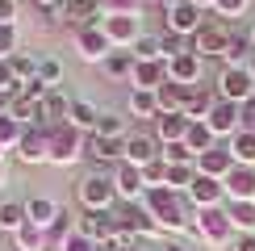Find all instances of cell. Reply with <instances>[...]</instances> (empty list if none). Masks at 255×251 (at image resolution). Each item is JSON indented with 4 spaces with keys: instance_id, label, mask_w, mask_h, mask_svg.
I'll return each instance as SVG.
<instances>
[{
    "instance_id": "ac0fdd59",
    "label": "cell",
    "mask_w": 255,
    "mask_h": 251,
    "mask_svg": "<svg viewBox=\"0 0 255 251\" xmlns=\"http://www.w3.org/2000/svg\"><path fill=\"white\" fill-rule=\"evenodd\" d=\"M201 76H205V59H197L193 50H184V55H176L172 63H167V80L184 84V88H197Z\"/></svg>"
},
{
    "instance_id": "4fadbf2b",
    "label": "cell",
    "mask_w": 255,
    "mask_h": 251,
    "mask_svg": "<svg viewBox=\"0 0 255 251\" xmlns=\"http://www.w3.org/2000/svg\"><path fill=\"white\" fill-rule=\"evenodd\" d=\"M80 235H88L92 243H109V239H118V222H113V209H84L80 218Z\"/></svg>"
},
{
    "instance_id": "f1b7e54d",
    "label": "cell",
    "mask_w": 255,
    "mask_h": 251,
    "mask_svg": "<svg viewBox=\"0 0 255 251\" xmlns=\"http://www.w3.org/2000/svg\"><path fill=\"white\" fill-rule=\"evenodd\" d=\"M226 218L239 235H255V201H226Z\"/></svg>"
},
{
    "instance_id": "1f68e13d",
    "label": "cell",
    "mask_w": 255,
    "mask_h": 251,
    "mask_svg": "<svg viewBox=\"0 0 255 251\" xmlns=\"http://www.w3.org/2000/svg\"><path fill=\"white\" fill-rule=\"evenodd\" d=\"M226 146H230V155H235L239 167H255V130H239Z\"/></svg>"
},
{
    "instance_id": "44dd1931",
    "label": "cell",
    "mask_w": 255,
    "mask_h": 251,
    "mask_svg": "<svg viewBox=\"0 0 255 251\" xmlns=\"http://www.w3.org/2000/svg\"><path fill=\"white\" fill-rule=\"evenodd\" d=\"M188 126H193V118L188 113H159V122H155V138L159 142H184V134H188Z\"/></svg>"
},
{
    "instance_id": "11a10c76",
    "label": "cell",
    "mask_w": 255,
    "mask_h": 251,
    "mask_svg": "<svg viewBox=\"0 0 255 251\" xmlns=\"http://www.w3.org/2000/svg\"><path fill=\"white\" fill-rule=\"evenodd\" d=\"M118 251H151V247H146V239H126L118 243Z\"/></svg>"
},
{
    "instance_id": "681fc988",
    "label": "cell",
    "mask_w": 255,
    "mask_h": 251,
    "mask_svg": "<svg viewBox=\"0 0 255 251\" xmlns=\"http://www.w3.org/2000/svg\"><path fill=\"white\" fill-rule=\"evenodd\" d=\"M163 159H167V163H197V155L188 151L184 142H167V146H163Z\"/></svg>"
},
{
    "instance_id": "7c38bea8",
    "label": "cell",
    "mask_w": 255,
    "mask_h": 251,
    "mask_svg": "<svg viewBox=\"0 0 255 251\" xmlns=\"http://www.w3.org/2000/svg\"><path fill=\"white\" fill-rule=\"evenodd\" d=\"M188 201H193V209H214V205H226V184L214 180V176H201L197 172V180L188 184Z\"/></svg>"
},
{
    "instance_id": "9f6ffc18",
    "label": "cell",
    "mask_w": 255,
    "mask_h": 251,
    "mask_svg": "<svg viewBox=\"0 0 255 251\" xmlns=\"http://www.w3.org/2000/svg\"><path fill=\"white\" fill-rule=\"evenodd\" d=\"M193 4L201 8V13H205V8H214V4H218V0H193Z\"/></svg>"
},
{
    "instance_id": "8992f818",
    "label": "cell",
    "mask_w": 255,
    "mask_h": 251,
    "mask_svg": "<svg viewBox=\"0 0 255 251\" xmlns=\"http://www.w3.org/2000/svg\"><path fill=\"white\" fill-rule=\"evenodd\" d=\"M218 97L222 101H235V105H247L255 97V76L247 67H222L218 76Z\"/></svg>"
},
{
    "instance_id": "4dcf8cb0",
    "label": "cell",
    "mask_w": 255,
    "mask_h": 251,
    "mask_svg": "<svg viewBox=\"0 0 255 251\" xmlns=\"http://www.w3.org/2000/svg\"><path fill=\"white\" fill-rule=\"evenodd\" d=\"M251 55H255L251 34L235 29V34H230V46H226V67H247V59H251Z\"/></svg>"
},
{
    "instance_id": "c3c4849f",
    "label": "cell",
    "mask_w": 255,
    "mask_h": 251,
    "mask_svg": "<svg viewBox=\"0 0 255 251\" xmlns=\"http://www.w3.org/2000/svg\"><path fill=\"white\" fill-rule=\"evenodd\" d=\"M17 25H0V59H13L17 55Z\"/></svg>"
},
{
    "instance_id": "e0dca14e",
    "label": "cell",
    "mask_w": 255,
    "mask_h": 251,
    "mask_svg": "<svg viewBox=\"0 0 255 251\" xmlns=\"http://www.w3.org/2000/svg\"><path fill=\"white\" fill-rule=\"evenodd\" d=\"M235 167H239L235 155H230V146H222V142L209 146L205 155H197V172H201V176H214V180H226Z\"/></svg>"
},
{
    "instance_id": "7bdbcfd3",
    "label": "cell",
    "mask_w": 255,
    "mask_h": 251,
    "mask_svg": "<svg viewBox=\"0 0 255 251\" xmlns=\"http://www.w3.org/2000/svg\"><path fill=\"white\" fill-rule=\"evenodd\" d=\"M38 80L46 84V88H59L63 84V63L59 59H38Z\"/></svg>"
},
{
    "instance_id": "d6a6232c",
    "label": "cell",
    "mask_w": 255,
    "mask_h": 251,
    "mask_svg": "<svg viewBox=\"0 0 255 251\" xmlns=\"http://www.w3.org/2000/svg\"><path fill=\"white\" fill-rule=\"evenodd\" d=\"M184 146L193 155H205L209 146H218V134L209 130V122H193V126H188V134H184Z\"/></svg>"
},
{
    "instance_id": "e575fe53",
    "label": "cell",
    "mask_w": 255,
    "mask_h": 251,
    "mask_svg": "<svg viewBox=\"0 0 255 251\" xmlns=\"http://www.w3.org/2000/svg\"><path fill=\"white\" fill-rule=\"evenodd\" d=\"M101 67H105V76H109V80H130L134 76V55H130V50H113Z\"/></svg>"
},
{
    "instance_id": "603a6c76",
    "label": "cell",
    "mask_w": 255,
    "mask_h": 251,
    "mask_svg": "<svg viewBox=\"0 0 255 251\" xmlns=\"http://www.w3.org/2000/svg\"><path fill=\"white\" fill-rule=\"evenodd\" d=\"M188 92H193V88H184V84H176V80L159 84V88H155L159 113H184V105H188Z\"/></svg>"
},
{
    "instance_id": "91938a15",
    "label": "cell",
    "mask_w": 255,
    "mask_h": 251,
    "mask_svg": "<svg viewBox=\"0 0 255 251\" xmlns=\"http://www.w3.org/2000/svg\"><path fill=\"white\" fill-rule=\"evenodd\" d=\"M247 71H251V76H255V55H251V63H247Z\"/></svg>"
},
{
    "instance_id": "b9f144b4",
    "label": "cell",
    "mask_w": 255,
    "mask_h": 251,
    "mask_svg": "<svg viewBox=\"0 0 255 251\" xmlns=\"http://www.w3.org/2000/svg\"><path fill=\"white\" fill-rule=\"evenodd\" d=\"M159 50H163V63H172L176 55H184V50H188V38H180V34L167 29V34H159Z\"/></svg>"
},
{
    "instance_id": "7dc6e473",
    "label": "cell",
    "mask_w": 255,
    "mask_h": 251,
    "mask_svg": "<svg viewBox=\"0 0 255 251\" xmlns=\"http://www.w3.org/2000/svg\"><path fill=\"white\" fill-rule=\"evenodd\" d=\"M0 92H4V97H17V92H21V84H17L13 63H8V59H0Z\"/></svg>"
},
{
    "instance_id": "83f0119b",
    "label": "cell",
    "mask_w": 255,
    "mask_h": 251,
    "mask_svg": "<svg viewBox=\"0 0 255 251\" xmlns=\"http://www.w3.org/2000/svg\"><path fill=\"white\" fill-rule=\"evenodd\" d=\"M8 113H13L21 126H46V122H42V101L25 97V92H17V97L8 101Z\"/></svg>"
},
{
    "instance_id": "484cf974",
    "label": "cell",
    "mask_w": 255,
    "mask_h": 251,
    "mask_svg": "<svg viewBox=\"0 0 255 251\" xmlns=\"http://www.w3.org/2000/svg\"><path fill=\"white\" fill-rule=\"evenodd\" d=\"M214 105H218V88H205V84H197V88L188 92V105H184V113H188L193 122H205Z\"/></svg>"
},
{
    "instance_id": "52a82bcc",
    "label": "cell",
    "mask_w": 255,
    "mask_h": 251,
    "mask_svg": "<svg viewBox=\"0 0 255 251\" xmlns=\"http://www.w3.org/2000/svg\"><path fill=\"white\" fill-rule=\"evenodd\" d=\"M113 201H118V188H113V176H84L80 180V205L84 209H113Z\"/></svg>"
},
{
    "instance_id": "816d5d0a",
    "label": "cell",
    "mask_w": 255,
    "mask_h": 251,
    "mask_svg": "<svg viewBox=\"0 0 255 251\" xmlns=\"http://www.w3.org/2000/svg\"><path fill=\"white\" fill-rule=\"evenodd\" d=\"M63 251H97V243H92L88 235H80V230H76V235L67 239V247H63Z\"/></svg>"
},
{
    "instance_id": "d4e9b609",
    "label": "cell",
    "mask_w": 255,
    "mask_h": 251,
    "mask_svg": "<svg viewBox=\"0 0 255 251\" xmlns=\"http://www.w3.org/2000/svg\"><path fill=\"white\" fill-rule=\"evenodd\" d=\"M126 109H130V118H138V122H159V101H155V92H146V88H130Z\"/></svg>"
},
{
    "instance_id": "6f0895ef",
    "label": "cell",
    "mask_w": 255,
    "mask_h": 251,
    "mask_svg": "<svg viewBox=\"0 0 255 251\" xmlns=\"http://www.w3.org/2000/svg\"><path fill=\"white\" fill-rule=\"evenodd\" d=\"M8 101H13V97H4V92H0V113H8Z\"/></svg>"
},
{
    "instance_id": "d590c367",
    "label": "cell",
    "mask_w": 255,
    "mask_h": 251,
    "mask_svg": "<svg viewBox=\"0 0 255 251\" xmlns=\"http://www.w3.org/2000/svg\"><path fill=\"white\" fill-rule=\"evenodd\" d=\"M25 222H29V218H25V201H0V230L17 235Z\"/></svg>"
},
{
    "instance_id": "f5cc1de1",
    "label": "cell",
    "mask_w": 255,
    "mask_h": 251,
    "mask_svg": "<svg viewBox=\"0 0 255 251\" xmlns=\"http://www.w3.org/2000/svg\"><path fill=\"white\" fill-rule=\"evenodd\" d=\"M0 25H17V0H0Z\"/></svg>"
},
{
    "instance_id": "7402d4cb",
    "label": "cell",
    "mask_w": 255,
    "mask_h": 251,
    "mask_svg": "<svg viewBox=\"0 0 255 251\" xmlns=\"http://www.w3.org/2000/svg\"><path fill=\"white\" fill-rule=\"evenodd\" d=\"M222 184H226V201H255V167H235Z\"/></svg>"
},
{
    "instance_id": "cb8c5ba5",
    "label": "cell",
    "mask_w": 255,
    "mask_h": 251,
    "mask_svg": "<svg viewBox=\"0 0 255 251\" xmlns=\"http://www.w3.org/2000/svg\"><path fill=\"white\" fill-rule=\"evenodd\" d=\"M76 235V222H71L67 209H59V218L46 226V239H42V251H63L67 247V239Z\"/></svg>"
},
{
    "instance_id": "f907efd6",
    "label": "cell",
    "mask_w": 255,
    "mask_h": 251,
    "mask_svg": "<svg viewBox=\"0 0 255 251\" xmlns=\"http://www.w3.org/2000/svg\"><path fill=\"white\" fill-rule=\"evenodd\" d=\"M247 4H251V0H218V4H214V13L218 17H243V13H247Z\"/></svg>"
},
{
    "instance_id": "74e56055",
    "label": "cell",
    "mask_w": 255,
    "mask_h": 251,
    "mask_svg": "<svg viewBox=\"0 0 255 251\" xmlns=\"http://www.w3.org/2000/svg\"><path fill=\"white\" fill-rule=\"evenodd\" d=\"M92 134H101V138H130V122L118 118V113H101V122H97Z\"/></svg>"
},
{
    "instance_id": "9a60e30c",
    "label": "cell",
    "mask_w": 255,
    "mask_h": 251,
    "mask_svg": "<svg viewBox=\"0 0 255 251\" xmlns=\"http://www.w3.org/2000/svg\"><path fill=\"white\" fill-rule=\"evenodd\" d=\"M101 0H63L59 8V21H67V25L76 29H88V25H101Z\"/></svg>"
},
{
    "instance_id": "f35d334b",
    "label": "cell",
    "mask_w": 255,
    "mask_h": 251,
    "mask_svg": "<svg viewBox=\"0 0 255 251\" xmlns=\"http://www.w3.org/2000/svg\"><path fill=\"white\" fill-rule=\"evenodd\" d=\"M197 180V163H167V188L188 193V184Z\"/></svg>"
},
{
    "instance_id": "8d00e7d4",
    "label": "cell",
    "mask_w": 255,
    "mask_h": 251,
    "mask_svg": "<svg viewBox=\"0 0 255 251\" xmlns=\"http://www.w3.org/2000/svg\"><path fill=\"white\" fill-rule=\"evenodd\" d=\"M21 134H25V126H21L13 113H0V151H17Z\"/></svg>"
},
{
    "instance_id": "8fae6325",
    "label": "cell",
    "mask_w": 255,
    "mask_h": 251,
    "mask_svg": "<svg viewBox=\"0 0 255 251\" xmlns=\"http://www.w3.org/2000/svg\"><path fill=\"white\" fill-rule=\"evenodd\" d=\"M205 122H209V130H214L218 138H235V134L243 130V109H239L235 101H222V97H218V105L209 109Z\"/></svg>"
},
{
    "instance_id": "836d02e7",
    "label": "cell",
    "mask_w": 255,
    "mask_h": 251,
    "mask_svg": "<svg viewBox=\"0 0 255 251\" xmlns=\"http://www.w3.org/2000/svg\"><path fill=\"white\" fill-rule=\"evenodd\" d=\"M67 122L76 126V130L92 134V130H97V122H101V113H97V105H88V101H71V113H67Z\"/></svg>"
},
{
    "instance_id": "30bf717a",
    "label": "cell",
    "mask_w": 255,
    "mask_h": 251,
    "mask_svg": "<svg viewBox=\"0 0 255 251\" xmlns=\"http://www.w3.org/2000/svg\"><path fill=\"white\" fill-rule=\"evenodd\" d=\"M159 155H163V142H159L155 134H146V130H130V138H126V163L146 167V163H155Z\"/></svg>"
},
{
    "instance_id": "ee69618b",
    "label": "cell",
    "mask_w": 255,
    "mask_h": 251,
    "mask_svg": "<svg viewBox=\"0 0 255 251\" xmlns=\"http://www.w3.org/2000/svg\"><path fill=\"white\" fill-rule=\"evenodd\" d=\"M142 180H146V188H167V159H163V155H159L155 163L142 167Z\"/></svg>"
},
{
    "instance_id": "f6af8a7d",
    "label": "cell",
    "mask_w": 255,
    "mask_h": 251,
    "mask_svg": "<svg viewBox=\"0 0 255 251\" xmlns=\"http://www.w3.org/2000/svg\"><path fill=\"white\" fill-rule=\"evenodd\" d=\"M130 55H134V59H163V50H159V38H146V34H142V38L130 46Z\"/></svg>"
},
{
    "instance_id": "ffe728a7",
    "label": "cell",
    "mask_w": 255,
    "mask_h": 251,
    "mask_svg": "<svg viewBox=\"0 0 255 251\" xmlns=\"http://www.w3.org/2000/svg\"><path fill=\"white\" fill-rule=\"evenodd\" d=\"M134 88H146L155 92L159 84H167V63L163 59H134V76H130Z\"/></svg>"
},
{
    "instance_id": "ba28073f",
    "label": "cell",
    "mask_w": 255,
    "mask_h": 251,
    "mask_svg": "<svg viewBox=\"0 0 255 251\" xmlns=\"http://www.w3.org/2000/svg\"><path fill=\"white\" fill-rule=\"evenodd\" d=\"M17 159L21 163H50V126H25L17 142Z\"/></svg>"
},
{
    "instance_id": "9c48e42d",
    "label": "cell",
    "mask_w": 255,
    "mask_h": 251,
    "mask_svg": "<svg viewBox=\"0 0 255 251\" xmlns=\"http://www.w3.org/2000/svg\"><path fill=\"white\" fill-rule=\"evenodd\" d=\"M163 21H167V29H172V34H180V38H193L197 29L205 25V13H201L193 0H180V4H172V8L163 13Z\"/></svg>"
},
{
    "instance_id": "5b68a950",
    "label": "cell",
    "mask_w": 255,
    "mask_h": 251,
    "mask_svg": "<svg viewBox=\"0 0 255 251\" xmlns=\"http://www.w3.org/2000/svg\"><path fill=\"white\" fill-rule=\"evenodd\" d=\"M101 29L109 38L113 50H130L138 38H142V17L138 13H126V17H101Z\"/></svg>"
},
{
    "instance_id": "be15d7a7",
    "label": "cell",
    "mask_w": 255,
    "mask_h": 251,
    "mask_svg": "<svg viewBox=\"0 0 255 251\" xmlns=\"http://www.w3.org/2000/svg\"><path fill=\"white\" fill-rule=\"evenodd\" d=\"M0 159H4V151H0Z\"/></svg>"
},
{
    "instance_id": "5bb4252c",
    "label": "cell",
    "mask_w": 255,
    "mask_h": 251,
    "mask_svg": "<svg viewBox=\"0 0 255 251\" xmlns=\"http://www.w3.org/2000/svg\"><path fill=\"white\" fill-rule=\"evenodd\" d=\"M76 50H80V59H84V63H105V59L113 55V46H109V38H105V29H101V25L76 29Z\"/></svg>"
},
{
    "instance_id": "bcb514c9",
    "label": "cell",
    "mask_w": 255,
    "mask_h": 251,
    "mask_svg": "<svg viewBox=\"0 0 255 251\" xmlns=\"http://www.w3.org/2000/svg\"><path fill=\"white\" fill-rule=\"evenodd\" d=\"M142 0H101V13L105 17H126V13H138Z\"/></svg>"
},
{
    "instance_id": "680465c9",
    "label": "cell",
    "mask_w": 255,
    "mask_h": 251,
    "mask_svg": "<svg viewBox=\"0 0 255 251\" xmlns=\"http://www.w3.org/2000/svg\"><path fill=\"white\" fill-rule=\"evenodd\" d=\"M8 180V167H4V159H0V184H4Z\"/></svg>"
},
{
    "instance_id": "db71d44e",
    "label": "cell",
    "mask_w": 255,
    "mask_h": 251,
    "mask_svg": "<svg viewBox=\"0 0 255 251\" xmlns=\"http://www.w3.org/2000/svg\"><path fill=\"white\" fill-rule=\"evenodd\" d=\"M230 251H255V235H239L235 243H230Z\"/></svg>"
},
{
    "instance_id": "60d3db41",
    "label": "cell",
    "mask_w": 255,
    "mask_h": 251,
    "mask_svg": "<svg viewBox=\"0 0 255 251\" xmlns=\"http://www.w3.org/2000/svg\"><path fill=\"white\" fill-rule=\"evenodd\" d=\"M8 63H13V76H17V84H21V88L38 80V59H29V55H13Z\"/></svg>"
},
{
    "instance_id": "6125c7cd",
    "label": "cell",
    "mask_w": 255,
    "mask_h": 251,
    "mask_svg": "<svg viewBox=\"0 0 255 251\" xmlns=\"http://www.w3.org/2000/svg\"><path fill=\"white\" fill-rule=\"evenodd\" d=\"M251 42H255V25H251Z\"/></svg>"
},
{
    "instance_id": "d6986e66",
    "label": "cell",
    "mask_w": 255,
    "mask_h": 251,
    "mask_svg": "<svg viewBox=\"0 0 255 251\" xmlns=\"http://www.w3.org/2000/svg\"><path fill=\"white\" fill-rule=\"evenodd\" d=\"M84 155L97 159V163H126V138H101V134H88Z\"/></svg>"
},
{
    "instance_id": "94428289",
    "label": "cell",
    "mask_w": 255,
    "mask_h": 251,
    "mask_svg": "<svg viewBox=\"0 0 255 251\" xmlns=\"http://www.w3.org/2000/svg\"><path fill=\"white\" fill-rule=\"evenodd\" d=\"M167 251H188V247H167Z\"/></svg>"
},
{
    "instance_id": "7a4b0ae2",
    "label": "cell",
    "mask_w": 255,
    "mask_h": 251,
    "mask_svg": "<svg viewBox=\"0 0 255 251\" xmlns=\"http://www.w3.org/2000/svg\"><path fill=\"white\" fill-rule=\"evenodd\" d=\"M230 34H235V25H226V21H209V17H205V25L188 38V50H193L197 59H226Z\"/></svg>"
},
{
    "instance_id": "6da1fadb",
    "label": "cell",
    "mask_w": 255,
    "mask_h": 251,
    "mask_svg": "<svg viewBox=\"0 0 255 251\" xmlns=\"http://www.w3.org/2000/svg\"><path fill=\"white\" fill-rule=\"evenodd\" d=\"M138 205L155 218L159 230H184L188 226V205L193 201H188L184 193H176V188H146Z\"/></svg>"
},
{
    "instance_id": "4316f807",
    "label": "cell",
    "mask_w": 255,
    "mask_h": 251,
    "mask_svg": "<svg viewBox=\"0 0 255 251\" xmlns=\"http://www.w3.org/2000/svg\"><path fill=\"white\" fill-rule=\"evenodd\" d=\"M67 113H71V101H67V92H63V88H50L46 97H42V122H46V126L67 122Z\"/></svg>"
},
{
    "instance_id": "3957f363",
    "label": "cell",
    "mask_w": 255,
    "mask_h": 251,
    "mask_svg": "<svg viewBox=\"0 0 255 251\" xmlns=\"http://www.w3.org/2000/svg\"><path fill=\"white\" fill-rule=\"evenodd\" d=\"M84 142H88V134H84V130H76L71 122L50 126V163L71 167L76 159H84Z\"/></svg>"
},
{
    "instance_id": "ab89813d",
    "label": "cell",
    "mask_w": 255,
    "mask_h": 251,
    "mask_svg": "<svg viewBox=\"0 0 255 251\" xmlns=\"http://www.w3.org/2000/svg\"><path fill=\"white\" fill-rule=\"evenodd\" d=\"M42 239H46V230H38L34 222H25L13 235V243H17V251H42Z\"/></svg>"
},
{
    "instance_id": "277c9868",
    "label": "cell",
    "mask_w": 255,
    "mask_h": 251,
    "mask_svg": "<svg viewBox=\"0 0 255 251\" xmlns=\"http://www.w3.org/2000/svg\"><path fill=\"white\" fill-rule=\"evenodd\" d=\"M197 222L193 230L201 239H205L209 247H230L235 243V226H230V218H226V205H214V209H197Z\"/></svg>"
},
{
    "instance_id": "f546056e",
    "label": "cell",
    "mask_w": 255,
    "mask_h": 251,
    "mask_svg": "<svg viewBox=\"0 0 255 251\" xmlns=\"http://www.w3.org/2000/svg\"><path fill=\"white\" fill-rule=\"evenodd\" d=\"M25 218H29L38 230H46V226L59 218V205L50 201V197H29V201H25Z\"/></svg>"
},
{
    "instance_id": "2e32d148",
    "label": "cell",
    "mask_w": 255,
    "mask_h": 251,
    "mask_svg": "<svg viewBox=\"0 0 255 251\" xmlns=\"http://www.w3.org/2000/svg\"><path fill=\"white\" fill-rule=\"evenodd\" d=\"M113 188H118V197H122V201L138 205V201H142V193H146L142 167H134V163H118V172H113Z\"/></svg>"
}]
</instances>
